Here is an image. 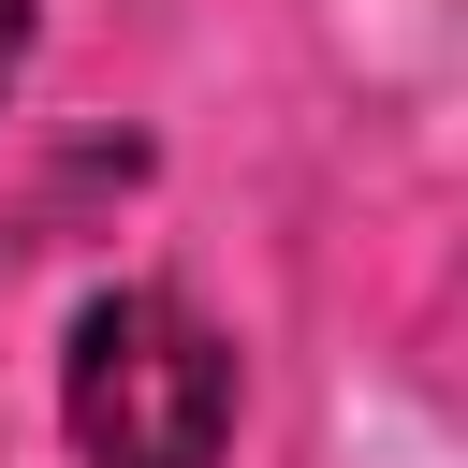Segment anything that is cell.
Returning <instances> with one entry per match:
<instances>
[{
    "label": "cell",
    "instance_id": "1",
    "mask_svg": "<svg viewBox=\"0 0 468 468\" xmlns=\"http://www.w3.org/2000/svg\"><path fill=\"white\" fill-rule=\"evenodd\" d=\"M58 410H73L88 468H219V439H234V351L176 292H88Z\"/></svg>",
    "mask_w": 468,
    "mask_h": 468
},
{
    "label": "cell",
    "instance_id": "2",
    "mask_svg": "<svg viewBox=\"0 0 468 468\" xmlns=\"http://www.w3.org/2000/svg\"><path fill=\"white\" fill-rule=\"evenodd\" d=\"M29 15H44V0H0V88H15V58H29Z\"/></svg>",
    "mask_w": 468,
    "mask_h": 468
}]
</instances>
